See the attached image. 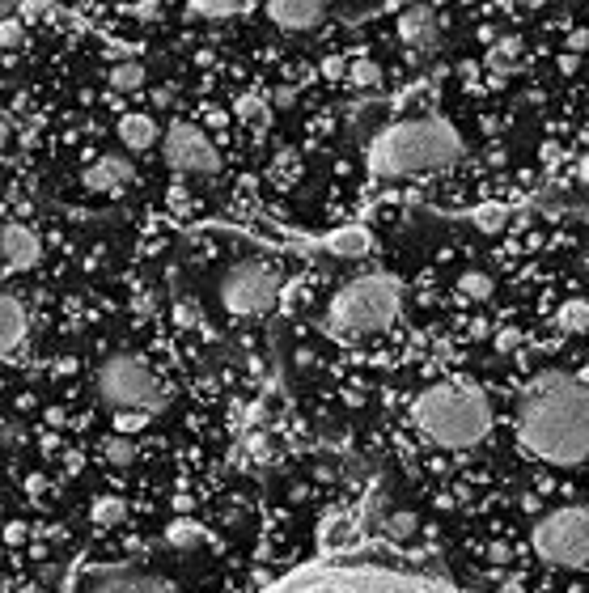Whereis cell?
<instances>
[{
	"label": "cell",
	"instance_id": "6da1fadb",
	"mask_svg": "<svg viewBox=\"0 0 589 593\" xmlns=\"http://www.w3.org/2000/svg\"><path fill=\"white\" fill-rule=\"evenodd\" d=\"M517 437L547 466L589 458V386L568 373H539L517 403Z\"/></svg>",
	"mask_w": 589,
	"mask_h": 593
},
{
	"label": "cell",
	"instance_id": "7a4b0ae2",
	"mask_svg": "<svg viewBox=\"0 0 589 593\" xmlns=\"http://www.w3.org/2000/svg\"><path fill=\"white\" fill-rule=\"evenodd\" d=\"M458 157H462V136H458L454 123L441 119V115L403 119L369 145V166L382 178L445 170V166H454Z\"/></svg>",
	"mask_w": 589,
	"mask_h": 593
},
{
	"label": "cell",
	"instance_id": "3957f363",
	"mask_svg": "<svg viewBox=\"0 0 589 593\" xmlns=\"http://www.w3.org/2000/svg\"><path fill=\"white\" fill-rule=\"evenodd\" d=\"M420 433L441 449H475L492 428V407L484 390L467 382H433L412 407Z\"/></svg>",
	"mask_w": 589,
	"mask_h": 593
},
{
	"label": "cell",
	"instance_id": "277c9868",
	"mask_svg": "<svg viewBox=\"0 0 589 593\" xmlns=\"http://www.w3.org/2000/svg\"><path fill=\"white\" fill-rule=\"evenodd\" d=\"M399 280L386 276V272H365L348 280L344 289L331 297V310H327V327L335 335H373V331H386L390 322L399 318Z\"/></svg>",
	"mask_w": 589,
	"mask_h": 593
},
{
	"label": "cell",
	"instance_id": "5b68a950",
	"mask_svg": "<svg viewBox=\"0 0 589 593\" xmlns=\"http://www.w3.org/2000/svg\"><path fill=\"white\" fill-rule=\"evenodd\" d=\"M276 593H450V589L428 577H407V572H386V568H327Z\"/></svg>",
	"mask_w": 589,
	"mask_h": 593
},
{
	"label": "cell",
	"instance_id": "8992f818",
	"mask_svg": "<svg viewBox=\"0 0 589 593\" xmlns=\"http://www.w3.org/2000/svg\"><path fill=\"white\" fill-rule=\"evenodd\" d=\"M94 386H98V399L106 407H115V411H157L166 403V394H162V386H157L153 369L132 352L106 356V361L98 365Z\"/></svg>",
	"mask_w": 589,
	"mask_h": 593
},
{
	"label": "cell",
	"instance_id": "52a82bcc",
	"mask_svg": "<svg viewBox=\"0 0 589 593\" xmlns=\"http://www.w3.org/2000/svg\"><path fill=\"white\" fill-rule=\"evenodd\" d=\"M534 555L551 568H581L589 560V509H556L547 513L530 534Z\"/></svg>",
	"mask_w": 589,
	"mask_h": 593
},
{
	"label": "cell",
	"instance_id": "ba28073f",
	"mask_svg": "<svg viewBox=\"0 0 589 593\" xmlns=\"http://www.w3.org/2000/svg\"><path fill=\"white\" fill-rule=\"evenodd\" d=\"M217 297H221V305L229 314L259 318V314H267L276 305L280 276H276V267H267V263H238V267H229V272H225Z\"/></svg>",
	"mask_w": 589,
	"mask_h": 593
},
{
	"label": "cell",
	"instance_id": "9c48e42d",
	"mask_svg": "<svg viewBox=\"0 0 589 593\" xmlns=\"http://www.w3.org/2000/svg\"><path fill=\"white\" fill-rule=\"evenodd\" d=\"M162 157H166V166L183 170V174H217L221 170V153L212 149V140L200 128H191V123H174L162 136Z\"/></svg>",
	"mask_w": 589,
	"mask_h": 593
},
{
	"label": "cell",
	"instance_id": "30bf717a",
	"mask_svg": "<svg viewBox=\"0 0 589 593\" xmlns=\"http://www.w3.org/2000/svg\"><path fill=\"white\" fill-rule=\"evenodd\" d=\"M77 593H174L162 577H149V572H136V568H106V572H89L81 581Z\"/></svg>",
	"mask_w": 589,
	"mask_h": 593
},
{
	"label": "cell",
	"instance_id": "8fae6325",
	"mask_svg": "<svg viewBox=\"0 0 589 593\" xmlns=\"http://www.w3.org/2000/svg\"><path fill=\"white\" fill-rule=\"evenodd\" d=\"M26 339H30V314H26V301L17 297V293H5V301H0V348H5L9 361L26 348Z\"/></svg>",
	"mask_w": 589,
	"mask_h": 593
},
{
	"label": "cell",
	"instance_id": "7c38bea8",
	"mask_svg": "<svg viewBox=\"0 0 589 593\" xmlns=\"http://www.w3.org/2000/svg\"><path fill=\"white\" fill-rule=\"evenodd\" d=\"M0 250H5V272H30V267L39 263V255H43L39 233L26 229V225H5Z\"/></svg>",
	"mask_w": 589,
	"mask_h": 593
},
{
	"label": "cell",
	"instance_id": "4fadbf2b",
	"mask_svg": "<svg viewBox=\"0 0 589 593\" xmlns=\"http://www.w3.org/2000/svg\"><path fill=\"white\" fill-rule=\"evenodd\" d=\"M132 161H123V157H98L94 166H85V174H81V183H85V191H98V195H106V191H119V183H132Z\"/></svg>",
	"mask_w": 589,
	"mask_h": 593
},
{
	"label": "cell",
	"instance_id": "5bb4252c",
	"mask_svg": "<svg viewBox=\"0 0 589 593\" xmlns=\"http://www.w3.org/2000/svg\"><path fill=\"white\" fill-rule=\"evenodd\" d=\"M399 39L407 47H433L437 43V13L424 9V5H412L399 13Z\"/></svg>",
	"mask_w": 589,
	"mask_h": 593
},
{
	"label": "cell",
	"instance_id": "9a60e30c",
	"mask_svg": "<svg viewBox=\"0 0 589 593\" xmlns=\"http://www.w3.org/2000/svg\"><path fill=\"white\" fill-rule=\"evenodd\" d=\"M267 17L276 22V30L306 34V30H314V26L327 22V9H323V5H267Z\"/></svg>",
	"mask_w": 589,
	"mask_h": 593
},
{
	"label": "cell",
	"instance_id": "2e32d148",
	"mask_svg": "<svg viewBox=\"0 0 589 593\" xmlns=\"http://www.w3.org/2000/svg\"><path fill=\"white\" fill-rule=\"evenodd\" d=\"M318 538H323V547L327 551H344L356 543V521L344 513V509H335L323 517V526H318Z\"/></svg>",
	"mask_w": 589,
	"mask_h": 593
},
{
	"label": "cell",
	"instance_id": "e0dca14e",
	"mask_svg": "<svg viewBox=\"0 0 589 593\" xmlns=\"http://www.w3.org/2000/svg\"><path fill=\"white\" fill-rule=\"evenodd\" d=\"M119 140H123L128 149H153V140H157L153 115H140V111L123 115V119H119Z\"/></svg>",
	"mask_w": 589,
	"mask_h": 593
},
{
	"label": "cell",
	"instance_id": "ac0fdd59",
	"mask_svg": "<svg viewBox=\"0 0 589 593\" xmlns=\"http://www.w3.org/2000/svg\"><path fill=\"white\" fill-rule=\"evenodd\" d=\"M327 250H335V255H348V259H356V255H365V250H369V233H365L361 225H352V229H339V233H331V238H327Z\"/></svg>",
	"mask_w": 589,
	"mask_h": 593
},
{
	"label": "cell",
	"instance_id": "d6986e66",
	"mask_svg": "<svg viewBox=\"0 0 589 593\" xmlns=\"http://www.w3.org/2000/svg\"><path fill=\"white\" fill-rule=\"evenodd\" d=\"M556 327L564 335H585L589 331V301H564L556 314Z\"/></svg>",
	"mask_w": 589,
	"mask_h": 593
},
{
	"label": "cell",
	"instance_id": "ffe728a7",
	"mask_svg": "<svg viewBox=\"0 0 589 593\" xmlns=\"http://www.w3.org/2000/svg\"><path fill=\"white\" fill-rule=\"evenodd\" d=\"M111 85L119 89V94H132V89L145 85V64H136V60H119L111 68Z\"/></svg>",
	"mask_w": 589,
	"mask_h": 593
},
{
	"label": "cell",
	"instance_id": "44dd1931",
	"mask_svg": "<svg viewBox=\"0 0 589 593\" xmlns=\"http://www.w3.org/2000/svg\"><path fill=\"white\" fill-rule=\"evenodd\" d=\"M238 119L246 123V128H267L272 111H267V102L259 94H246V98H238Z\"/></svg>",
	"mask_w": 589,
	"mask_h": 593
},
{
	"label": "cell",
	"instance_id": "7402d4cb",
	"mask_svg": "<svg viewBox=\"0 0 589 593\" xmlns=\"http://www.w3.org/2000/svg\"><path fill=\"white\" fill-rule=\"evenodd\" d=\"M458 293L467 301H488L492 297V276H484V272H475V267H471V272L458 276Z\"/></svg>",
	"mask_w": 589,
	"mask_h": 593
},
{
	"label": "cell",
	"instance_id": "603a6c76",
	"mask_svg": "<svg viewBox=\"0 0 589 593\" xmlns=\"http://www.w3.org/2000/svg\"><path fill=\"white\" fill-rule=\"evenodd\" d=\"M484 233H501L509 225V208H475V217H471Z\"/></svg>",
	"mask_w": 589,
	"mask_h": 593
},
{
	"label": "cell",
	"instance_id": "cb8c5ba5",
	"mask_svg": "<svg viewBox=\"0 0 589 593\" xmlns=\"http://www.w3.org/2000/svg\"><path fill=\"white\" fill-rule=\"evenodd\" d=\"M420 530V521L412 517V513H395V517H386V534L390 538H399V543H403V538H412Z\"/></svg>",
	"mask_w": 589,
	"mask_h": 593
},
{
	"label": "cell",
	"instance_id": "d4e9b609",
	"mask_svg": "<svg viewBox=\"0 0 589 593\" xmlns=\"http://www.w3.org/2000/svg\"><path fill=\"white\" fill-rule=\"evenodd\" d=\"M348 77H352V85H378L382 81V68L373 64V60H356Z\"/></svg>",
	"mask_w": 589,
	"mask_h": 593
},
{
	"label": "cell",
	"instance_id": "484cf974",
	"mask_svg": "<svg viewBox=\"0 0 589 593\" xmlns=\"http://www.w3.org/2000/svg\"><path fill=\"white\" fill-rule=\"evenodd\" d=\"M106 458H111L115 466H132V462H136V445H132L128 437H119V441L106 445Z\"/></svg>",
	"mask_w": 589,
	"mask_h": 593
},
{
	"label": "cell",
	"instance_id": "4316f807",
	"mask_svg": "<svg viewBox=\"0 0 589 593\" xmlns=\"http://www.w3.org/2000/svg\"><path fill=\"white\" fill-rule=\"evenodd\" d=\"M170 543H174V547H195V543H200V526H191V521H178V526L170 530Z\"/></svg>",
	"mask_w": 589,
	"mask_h": 593
},
{
	"label": "cell",
	"instance_id": "83f0119b",
	"mask_svg": "<svg viewBox=\"0 0 589 593\" xmlns=\"http://www.w3.org/2000/svg\"><path fill=\"white\" fill-rule=\"evenodd\" d=\"M195 17H234L242 13V5H191Z\"/></svg>",
	"mask_w": 589,
	"mask_h": 593
},
{
	"label": "cell",
	"instance_id": "f1b7e54d",
	"mask_svg": "<svg viewBox=\"0 0 589 593\" xmlns=\"http://www.w3.org/2000/svg\"><path fill=\"white\" fill-rule=\"evenodd\" d=\"M276 178H280V183H293V178H297V153H280Z\"/></svg>",
	"mask_w": 589,
	"mask_h": 593
},
{
	"label": "cell",
	"instance_id": "f546056e",
	"mask_svg": "<svg viewBox=\"0 0 589 593\" xmlns=\"http://www.w3.org/2000/svg\"><path fill=\"white\" fill-rule=\"evenodd\" d=\"M513 56H517V47H513V43H501V47H496L488 60H492L496 68H513Z\"/></svg>",
	"mask_w": 589,
	"mask_h": 593
},
{
	"label": "cell",
	"instance_id": "4dcf8cb0",
	"mask_svg": "<svg viewBox=\"0 0 589 593\" xmlns=\"http://www.w3.org/2000/svg\"><path fill=\"white\" fill-rule=\"evenodd\" d=\"M94 517H98V521H115V517H119V505H115V500H98Z\"/></svg>",
	"mask_w": 589,
	"mask_h": 593
},
{
	"label": "cell",
	"instance_id": "1f68e13d",
	"mask_svg": "<svg viewBox=\"0 0 589 593\" xmlns=\"http://www.w3.org/2000/svg\"><path fill=\"white\" fill-rule=\"evenodd\" d=\"M517 344H522V335H517V331H505V335H501V348H505V352H513Z\"/></svg>",
	"mask_w": 589,
	"mask_h": 593
},
{
	"label": "cell",
	"instance_id": "d6a6232c",
	"mask_svg": "<svg viewBox=\"0 0 589 593\" xmlns=\"http://www.w3.org/2000/svg\"><path fill=\"white\" fill-rule=\"evenodd\" d=\"M577 178H581V183H589V157H585L581 166H577Z\"/></svg>",
	"mask_w": 589,
	"mask_h": 593
},
{
	"label": "cell",
	"instance_id": "836d02e7",
	"mask_svg": "<svg viewBox=\"0 0 589 593\" xmlns=\"http://www.w3.org/2000/svg\"><path fill=\"white\" fill-rule=\"evenodd\" d=\"M501 593H522V585H505V589H501Z\"/></svg>",
	"mask_w": 589,
	"mask_h": 593
}]
</instances>
